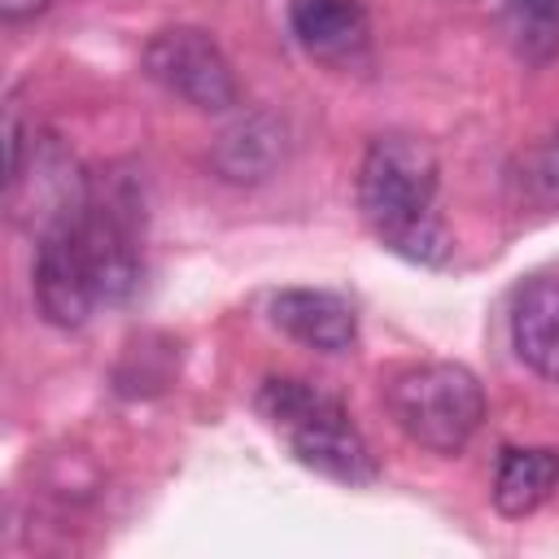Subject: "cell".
Here are the masks:
<instances>
[{
  "label": "cell",
  "mask_w": 559,
  "mask_h": 559,
  "mask_svg": "<svg viewBox=\"0 0 559 559\" xmlns=\"http://www.w3.org/2000/svg\"><path fill=\"white\" fill-rule=\"evenodd\" d=\"M559 485V450L546 445H507L493 472V507L511 520L533 515Z\"/></svg>",
  "instance_id": "9c48e42d"
},
{
  "label": "cell",
  "mask_w": 559,
  "mask_h": 559,
  "mask_svg": "<svg viewBox=\"0 0 559 559\" xmlns=\"http://www.w3.org/2000/svg\"><path fill=\"white\" fill-rule=\"evenodd\" d=\"M74 210L39 227V245H35V306L52 328H83L92 310L100 306L92 266H87V253L74 227Z\"/></svg>",
  "instance_id": "5b68a950"
},
{
  "label": "cell",
  "mask_w": 559,
  "mask_h": 559,
  "mask_svg": "<svg viewBox=\"0 0 559 559\" xmlns=\"http://www.w3.org/2000/svg\"><path fill=\"white\" fill-rule=\"evenodd\" d=\"M511 345L528 371L559 380V280L537 275L520 284L511 301Z\"/></svg>",
  "instance_id": "ba28073f"
},
{
  "label": "cell",
  "mask_w": 559,
  "mask_h": 559,
  "mask_svg": "<svg viewBox=\"0 0 559 559\" xmlns=\"http://www.w3.org/2000/svg\"><path fill=\"white\" fill-rule=\"evenodd\" d=\"M384 406L415 445L459 454L485 419V389L459 362H415L384 384Z\"/></svg>",
  "instance_id": "3957f363"
},
{
  "label": "cell",
  "mask_w": 559,
  "mask_h": 559,
  "mask_svg": "<svg viewBox=\"0 0 559 559\" xmlns=\"http://www.w3.org/2000/svg\"><path fill=\"white\" fill-rule=\"evenodd\" d=\"M511 35L528 57H546L559 48V0H507Z\"/></svg>",
  "instance_id": "8fae6325"
},
{
  "label": "cell",
  "mask_w": 559,
  "mask_h": 559,
  "mask_svg": "<svg viewBox=\"0 0 559 559\" xmlns=\"http://www.w3.org/2000/svg\"><path fill=\"white\" fill-rule=\"evenodd\" d=\"M52 0H0V17L4 22H22V17H35V13H44Z\"/></svg>",
  "instance_id": "4fadbf2b"
},
{
  "label": "cell",
  "mask_w": 559,
  "mask_h": 559,
  "mask_svg": "<svg viewBox=\"0 0 559 559\" xmlns=\"http://www.w3.org/2000/svg\"><path fill=\"white\" fill-rule=\"evenodd\" d=\"M288 31L314 57L345 66L367 52L371 26L358 0H288Z\"/></svg>",
  "instance_id": "52a82bcc"
},
{
  "label": "cell",
  "mask_w": 559,
  "mask_h": 559,
  "mask_svg": "<svg viewBox=\"0 0 559 559\" xmlns=\"http://www.w3.org/2000/svg\"><path fill=\"white\" fill-rule=\"evenodd\" d=\"M271 323L284 336H293L310 349H323V354H341L358 336L354 306L341 293H328V288H284V293H275Z\"/></svg>",
  "instance_id": "8992f818"
},
{
  "label": "cell",
  "mask_w": 559,
  "mask_h": 559,
  "mask_svg": "<svg viewBox=\"0 0 559 559\" xmlns=\"http://www.w3.org/2000/svg\"><path fill=\"white\" fill-rule=\"evenodd\" d=\"M253 406L288 441V450L301 467H310L328 480H341L349 489L371 485L380 476L376 454L362 441V432L354 428L349 411L341 406V397L323 393L319 384L297 380V376H266Z\"/></svg>",
  "instance_id": "7a4b0ae2"
},
{
  "label": "cell",
  "mask_w": 559,
  "mask_h": 559,
  "mask_svg": "<svg viewBox=\"0 0 559 559\" xmlns=\"http://www.w3.org/2000/svg\"><path fill=\"white\" fill-rule=\"evenodd\" d=\"M524 183L542 205H559V135L542 140L524 162Z\"/></svg>",
  "instance_id": "7c38bea8"
},
{
  "label": "cell",
  "mask_w": 559,
  "mask_h": 559,
  "mask_svg": "<svg viewBox=\"0 0 559 559\" xmlns=\"http://www.w3.org/2000/svg\"><path fill=\"white\" fill-rule=\"evenodd\" d=\"M144 74L179 96L183 105L192 109H205V114H218V109H231L240 100V87H236V74H231V61L223 57V48L197 31V26H166L157 31L148 44H144Z\"/></svg>",
  "instance_id": "277c9868"
},
{
  "label": "cell",
  "mask_w": 559,
  "mask_h": 559,
  "mask_svg": "<svg viewBox=\"0 0 559 559\" xmlns=\"http://www.w3.org/2000/svg\"><path fill=\"white\" fill-rule=\"evenodd\" d=\"M280 153H284L280 127H275L271 118L253 114V118H240L236 127H227V131L218 135L214 166H218V175L231 179V183H258V179H266V175L275 170Z\"/></svg>",
  "instance_id": "30bf717a"
},
{
  "label": "cell",
  "mask_w": 559,
  "mask_h": 559,
  "mask_svg": "<svg viewBox=\"0 0 559 559\" xmlns=\"http://www.w3.org/2000/svg\"><path fill=\"white\" fill-rule=\"evenodd\" d=\"M358 210L376 240L419 266L450 258V231L437 214V153L411 131H384L358 166Z\"/></svg>",
  "instance_id": "6da1fadb"
}]
</instances>
